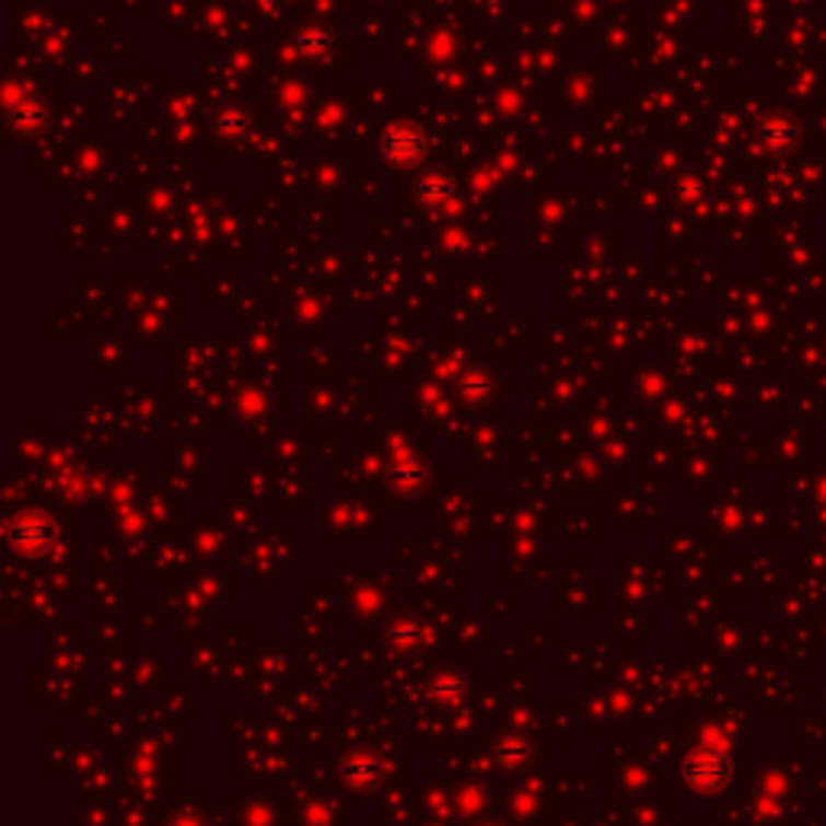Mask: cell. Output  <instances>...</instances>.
<instances>
[{
	"label": "cell",
	"instance_id": "1",
	"mask_svg": "<svg viewBox=\"0 0 826 826\" xmlns=\"http://www.w3.org/2000/svg\"><path fill=\"white\" fill-rule=\"evenodd\" d=\"M384 152L394 159V162H410V159H420L427 152V142L420 136V129L410 127V124H397L384 136Z\"/></svg>",
	"mask_w": 826,
	"mask_h": 826
},
{
	"label": "cell",
	"instance_id": "2",
	"mask_svg": "<svg viewBox=\"0 0 826 826\" xmlns=\"http://www.w3.org/2000/svg\"><path fill=\"white\" fill-rule=\"evenodd\" d=\"M691 778L698 781L700 788H720L726 781V771H730V763L723 753H700L691 763Z\"/></svg>",
	"mask_w": 826,
	"mask_h": 826
},
{
	"label": "cell",
	"instance_id": "3",
	"mask_svg": "<svg viewBox=\"0 0 826 826\" xmlns=\"http://www.w3.org/2000/svg\"><path fill=\"white\" fill-rule=\"evenodd\" d=\"M445 194H452V175H445L443 182H440V175H430V178L420 182V197L423 200H440Z\"/></svg>",
	"mask_w": 826,
	"mask_h": 826
}]
</instances>
